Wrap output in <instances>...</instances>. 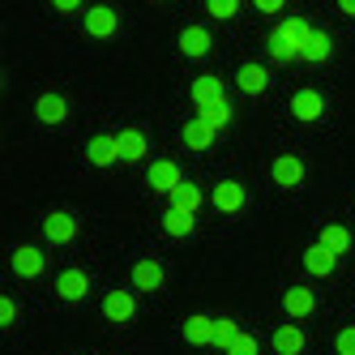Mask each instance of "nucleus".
I'll list each match as a JSON object with an SVG mask.
<instances>
[{"label":"nucleus","mask_w":355,"mask_h":355,"mask_svg":"<svg viewBox=\"0 0 355 355\" xmlns=\"http://www.w3.org/2000/svg\"><path fill=\"white\" fill-rule=\"evenodd\" d=\"M313 26H309V17H283V26H274L270 35V56L278 64H291V60H304V43H309Z\"/></svg>","instance_id":"obj_1"},{"label":"nucleus","mask_w":355,"mask_h":355,"mask_svg":"<svg viewBox=\"0 0 355 355\" xmlns=\"http://www.w3.org/2000/svg\"><path fill=\"white\" fill-rule=\"evenodd\" d=\"M82 232V218L78 214H69V210H52L43 218V236L52 240V244H73Z\"/></svg>","instance_id":"obj_2"},{"label":"nucleus","mask_w":355,"mask_h":355,"mask_svg":"<svg viewBox=\"0 0 355 355\" xmlns=\"http://www.w3.org/2000/svg\"><path fill=\"white\" fill-rule=\"evenodd\" d=\"M9 266H13V274H21V278H39V274L47 270V252H43L39 244H17V248L9 252Z\"/></svg>","instance_id":"obj_3"},{"label":"nucleus","mask_w":355,"mask_h":355,"mask_svg":"<svg viewBox=\"0 0 355 355\" xmlns=\"http://www.w3.org/2000/svg\"><path fill=\"white\" fill-rule=\"evenodd\" d=\"M146 184L150 189H155V193H175V189H180L184 184V175H180V163H171V159H155V163H150V175H146Z\"/></svg>","instance_id":"obj_4"},{"label":"nucleus","mask_w":355,"mask_h":355,"mask_svg":"<svg viewBox=\"0 0 355 355\" xmlns=\"http://www.w3.org/2000/svg\"><path fill=\"white\" fill-rule=\"evenodd\" d=\"M86 35L90 39H112L116 31H120V13L112 9V5H94V9H86Z\"/></svg>","instance_id":"obj_5"},{"label":"nucleus","mask_w":355,"mask_h":355,"mask_svg":"<svg viewBox=\"0 0 355 355\" xmlns=\"http://www.w3.org/2000/svg\"><path fill=\"white\" fill-rule=\"evenodd\" d=\"M244 206H248V189H244L240 180H218V184H214V210L240 214Z\"/></svg>","instance_id":"obj_6"},{"label":"nucleus","mask_w":355,"mask_h":355,"mask_svg":"<svg viewBox=\"0 0 355 355\" xmlns=\"http://www.w3.org/2000/svg\"><path fill=\"white\" fill-rule=\"evenodd\" d=\"M291 116L304 120V124H317V120L325 116V98H321L317 90H309V86L295 90V94H291Z\"/></svg>","instance_id":"obj_7"},{"label":"nucleus","mask_w":355,"mask_h":355,"mask_svg":"<svg viewBox=\"0 0 355 355\" xmlns=\"http://www.w3.org/2000/svg\"><path fill=\"white\" fill-rule=\"evenodd\" d=\"M270 175H274L278 189H300V184H304V159H295V155H278V159L270 163Z\"/></svg>","instance_id":"obj_8"},{"label":"nucleus","mask_w":355,"mask_h":355,"mask_svg":"<svg viewBox=\"0 0 355 355\" xmlns=\"http://www.w3.org/2000/svg\"><path fill=\"white\" fill-rule=\"evenodd\" d=\"M283 313L295 317V321L313 317V313H317V291H313V287H287V291H283Z\"/></svg>","instance_id":"obj_9"},{"label":"nucleus","mask_w":355,"mask_h":355,"mask_svg":"<svg viewBox=\"0 0 355 355\" xmlns=\"http://www.w3.org/2000/svg\"><path fill=\"white\" fill-rule=\"evenodd\" d=\"M103 317L116 321V325L133 321V317H137V300H133V291H107V295H103Z\"/></svg>","instance_id":"obj_10"},{"label":"nucleus","mask_w":355,"mask_h":355,"mask_svg":"<svg viewBox=\"0 0 355 355\" xmlns=\"http://www.w3.org/2000/svg\"><path fill=\"white\" fill-rule=\"evenodd\" d=\"M210 47H214L210 26H184V31H180V52H184V56L201 60V56H210Z\"/></svg>","instance_id":"obj_11"},{"label":"nucleus","mask_w":355,"mask_h":355,"mask_svg":"<svg viewBox=\"0 0 355 355\" xmlns=\"http://www.w3.org/2000/svg\"><path fill=\"white\" fill-rule=\"evenodd\" d=\"M214 124L210 120H201V116H193V120H184V129H180V137H184V146L189 150H210L214 146Z\"/></svg>","instance_id":"obj_12"},{"label":"nucleus","mask_w":355,"mask_h":355,"mask_svg":"<svg viewBox=\"0 0 355 355\" xmlns=\"http://www.w3.org/2000/svg\"><path fill=\"white\" fill-rule=\"evenodd\" d=\"M163 278H167V270H163V261H155V257H141V261L133 266V287H141V291H159Z\"/></svg>","instance_id":"obj_13"},{"label":"nucleus","mask_w":355,"mask_h":355,"mask_svg":"<svg viewBox=\"0 0 355 355\" xmlns=\"http://www.w3.org/2000/svg\"><path fill=\"white\" fill-rule=\"evenodd\" d=\"M334 266H338V252H329L321 240H317L309 252H304V270L317 274V278H329V274H334Z\"/></svg>","instance_id":"obj_14"},{"label":"nucleus","mask_w":355,"mask_h":355,"mask_svg":"<svg viewBox=\"0 0 355 355\" xmlns=\"http://www.w3.org/2000/svg\"><path fill=\"white\" fill-rule=\"evenodd\" d=\"M193 103H197V107L227 103V90H223V82L214 78V73H206V78H197V82H193Z\"/></svg>","instance_id":"obj_15"},{"label":"nucleus","mask_w":355,"mask_h":355,"mask_svg":"<svg viewBox=\"0 0 355 355\" xmlns=\"http://www.w3.org/2000/svg\"><path fill=\"white\" fill-rule=\"evenodd\" d=\"M236 82H240V90H244V94H266V90H270V69L248 60V64H240Z\"/></svg>","instance_id":"obj_16"},{"label":"nucleus","mask_w":355,"mask_h":355,"mask_svg":"<svg viewBox=\"0 0 355 355\" xmlns=\"http://www.w3.org/2000/svg\"><path fill=\"white\" fill-rule=\"evenodd\" d=\"M86 159H90L94 167L124 163V159H120V141H116V137H90V146H86Z\"/></svg>","instance_id":"obj_17"},{"label":"nucleus","mask_w":355,"mask_h":355,"mask_svg":"<svg viewBox=\"0 0 355 355\" xmlns=\"http://www.w3.org/2000/svg\"><path fill=\"white\" fill-rule=\"evenodd\" d=\"M214 321L218 317H206V313L189 317L184 321V343H193V347H214Z\"/></svg>","instance_id":"obj_18"},{"label":"nucleus","mask_w":355,"mask_h":355,"mask_svg":"<svg viewBox=\"0 0 355 355\" xmlns=\"http://www.w3.org/2000/svg\"><path fill=\"white\" fill-rule=\"evenodd\" d=\"M86 291H90V278L82 270H64L56 278V295L60 300H86Z\"/></svg>","instance_id":"obj_19"},{"label":"nucleus","mask_w":355,"mask_h":355,"mask_svg":"<svg viewBox=\"0 0 355 355\" xmlns=\"http://www.w3.org/2000/svg\"><path fill=\"white\" fill-rule=\"evenodd\" d=\"M304 343H309V338H304L300 325H278L274 329V355H300Z\"/></svg>","instance_id":"obj_20"},{"label":"nucleus","mask_w":355,"mask_h":355,"mask_svg":"<svg viewBox=\"0 0 355 355\" xmlns=\"http://www.w3.org/2000/svg\"><path fill=\"white\" fill-rule=\"evenodd\" d=\"M116 141H120V159H124V163H141L146 150H150L141 129H124V133H116Z\"/></svg>","instance_id":"obj_21"},{"label":"nucleus","mask_w":355,"mask_h":355,"mask_svg":"<svg viewBox=\"0 0 355 355\" xmlns=\"http://www.w3.org/2000/svg\"><path fill=\"white\" fill-rule=\"evenodd\" d=\"M35 116L43 124H60L69 116V103H64V94H39V103H35Z\"/></svg>","instance_id":"obj_22"},{"label":"nucleus","mask_w":355,"mask_h":355,"mask_svg":"<svg viewBox=\"0 0 355 355\" xmlns=\"http://www.w3.org/2000/svg\"><path fill=\"white\" fill-rule=\"evenodd\" d=\"M329 56H334V39H329L325 31H313L309 43H304V60H309V64H325Z\"/></svg>","instance_id":"obj_23"},{"label":"nucleus","mask_w":355,"mask_h":355,"mask_svg":"<svg viewBox=\"0 0 355 355\" xmlns=\"http://www.w3.org/2000/svg\"><path fill=\"white\" fill-rule=\"evenodd\" d=\"M193 227H197V218H193V214H184V210H175V206L163 214V232H167V236H175V240L193 236Z\"/></svg>","instance_id":"obj_24"},{"label":"nucleus","mask_w":355,"mask_h":355,"mask_svg":"<svg viewBox=\"0 0 355 355\" xmlns=\"http://www.w3.org/2000/svg\"><path fill=\"white\" fill-rule=\"evenodd\" d=\"M329 252H338V257H343V252H351V232H347V227L343 223H329V227H321V236H317Z\"/></svg>","instance_id":"obj_25"},{"label":"nucleus","mask_w":355,"mask_h":355,"mask_svg":"<svg viewBox=\"0 0 355 355\" xmlns=\"http://www.w3.org/2000/svg\"><path fill=\"white\" fill-rule=\"evenodd\" d=\"M171 206H175V210H184V214H197V210H201V189H197L193 180H184L180 189L171 193Z\"/></svg>","instance_id":"obj_26"},{"label":"nucleus","mask_w":355,"mask_h":355,"mask_svg":"<svg viewBox=\"0 0 355 355\" xmlns=\"http://www.w3.org/2000/svg\"><path fill=\"white\" fill-rule=\"evenodd\" d=\"M236 334H240V325H236L232 317H218V321H214V347H223V351H227Z\"/></svg>","instance_id":"obj_27"},{"label":"nucleus","mask_w":355,"mask_h":355,"mask_svg":"<svg viewBox=\"0 0 355 355\" xmlns=\"http://www.w3.org/2000/svg\"><path fill=\"white\" fill-rule=\"evenodd\" d=\"M232 103H214V107H201V120H210L214 129H227V124H232Z\"/></svg>","instance_id":"obj_28"},{"label":"nucleus","mask_w":355,"mask_h":355,"mask_svg":"<svg viewBox=\"0 0 355 355\" xmlns=\"http://www.w3.org/2000/svg\"><path fill=\"white\" fill-rule=\"evenodd\" d=\"M206 5H210L214 21H232V17L240 13V5H244V0H206Z\"/></svg>","instance_id":"obj_29"},{"label":"nucleus","mask_w":355,"mask_h":355,"mask_svg":"<svg viewBox=\"0 0 355 355\" xmlns=\"http://www.w3.org/2000/svg\"><path fill=\"white\" fill-rule=\"evenodd\" d=\"M227 355H261V347H257V338H252V334H244V329H240V334L232 338V347H227Z\"/></svg>","instance_id":"obj_30"},{"label":"nucleus","mask_w":355,"mask_h":355,"mask_svg":"<svg viewBox=\"0 0 355 355\" xmlns=\"http://www.w3.org/2000/svg\"><path fill=\"white\" fill-rule=\"evenodd\" d=\"M13 321H17V304H13V300L5 295V300H0V325H5V329H9Z\"/></svg>","instance_id":"obj_31"},{"label":"nucleus","mask_w":355,"mask_h":355,"mask_svg":"<svg viewBox=\"0 0 355 355\" xmlns=\"http://www.w3.org/2000/svg\"><path fill=\"white\" fill-rule=\"evenodd\" d=\"M338 355H355V325H347L338 334Z\"/></svg>","instance_id":"obj_32"},{"label":"nucleus","mask_w":355,"mask_h":355,"mask_svg":"<svg viewBox=\"0 0 355 355\" xmlns=\"http://www.w3.org/2000/svg\"><path fill=\"white\" fill-rule=\"evenodd\" d=\"M283 5H287V0H252L257 13H283Z\"/></svg>","instance_id":"obj_33"},{"label":"nucleus","mask_w":355,"mask_h":355,"mask_svg":"<svg viewBox=\"0 0 355 355\" xmlns=\"http://www.w3.org/2000/svg\"><path fill=\"white\" fill-rule=\"evenodd\" d=\"M52 5H56L60 13H78V9L86 5V0H52Z\"/></svg>","instance_id":"obj_34"},{"label":"nucleus","mask_w":355,"mask_h":355,"mask_svg":"<svg viewBox=\"0 0 355 355\" xmlns=\"http://www.w3.org/2000/svg\"><path fill=\"white\" fill-rule=\"evenodd\" d=\"M338 9H343L347 17H355V0H338Z\"/></svg>","instance_id":"obj_35"}]
</instances>
